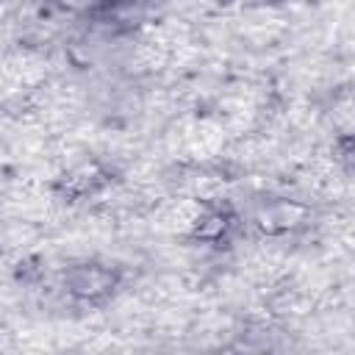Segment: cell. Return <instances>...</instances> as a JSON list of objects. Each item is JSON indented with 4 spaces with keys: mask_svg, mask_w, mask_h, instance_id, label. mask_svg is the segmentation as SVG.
<instances>
[{
    "mask_svg": "<svg viewBox=\"0 0 355 355\" xmlns=\"http://www.w3.org/2000/svg\"><path fill=\"white\" fill-rule=\"evenodd\" d=\"M69 291L83 300H97L114 288V275L103 266H75L67 277Z\"/></svg>",
    "mask_w": 355,
    "mask_h": 355,
    "instance_id": "6da1fadb",
    "label": "cell"
}]
</instances>
